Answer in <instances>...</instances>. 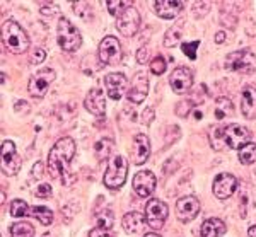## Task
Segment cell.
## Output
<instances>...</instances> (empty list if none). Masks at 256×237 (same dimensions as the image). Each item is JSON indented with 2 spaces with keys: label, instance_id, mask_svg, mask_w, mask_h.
I'll return each mask as SVG.
<instances>
[{
  "label": "cell",
  "instance_id": "1",
  "mask_svg": "<svg viewBox=\"0 0 256 237\" xmlns=\"http://www.w3.org/2000/svg\"><path fill=\"white\" fill-rule=\"evenodd\" d=\"M76 142L70 136H64L53 145L48 156V172L53 180H62L65 184V176L70 169V162L76 156Z\"/></svg>",
  "mask_w": 256,
  "mask_h": 237
},
{
  "label": "cell",
  "instance_id": "2",
  "mask_svg": "<svg viewBox=\"0 0 256 237\" xmlns=\"http://www.w3.org/2000/svg\"><path fill=\"white\" fill-rule=\"evenodd\" d=\"M2 43L7 52L14 55H22L30 48V38L26 31L16 20H6L2 26Z\"/></svg>",
  "mask_w": 256,
  "mask_h": 237
},
{
  "label": "cell",
  "instance_id": "3",
  "mask_svg": "<svg viewBox=\"0 0 256 237\" xmlns=\"http://www.w3.org/2000/svg\"><path fill=\"white\" fill-rule=\"evenodd\" d=\"M56 40H58L60 48L68 53L77 52L82 44L80 31L65 18H62L58 20V26H56Z\"/></svg>",
  "mask_w": 256,
  "mask_h": 237
},
{
  "label": "cell",
  "instance_id": "4",
  "mask_svg": "<svg viewBox=\"0 0 256 237\" xmlns=\"http://www.w3.org/2000/svg\"><path fill=\"white\" fill-rule=\"evenodd\" d=\"M128 174V162L123 156H113L108 164V169L104 172V184L110 190H118L126 181Z\"/></svg>",
  "mask_w": 256,
  "mask_h": 237
},
{
  "label": "cell",
  "instance_id": "5",
  "mask_svg": "<svg viewBox=\"0 0 256 237\" xmlns=\"http://www.w3.org/2000/svg\"><path fill=\"white\" fill-rule=\"evenodd\" d=\"M146 220H147V226L154 230H159V228L164 227V222L168 220L169 210L168 205L159 198H150L147 202L146 206Z\"/></svg>",
  "mask_w": 256,
  "mask_h": 237
},
{
  "label": "cell",
  "instance_id": "6",
  "mask_svg": "<svg viewBox=\"0 0 256 237\" xmlns=\"http://www.w3.org/2000/svg\"><path fill=\"white\" fill-rule=\"evenodd\" d=\"M22 168V159L18 156L16 144L12 140L2 142V172L6 176H16Z\"/></svg>",
  "mask_w": 256,
  "mask_h": 237
},
{
  "label": "cell",
  "instance_id": "7",
  "mask_svg": "<svg viewBox=\"0 0 256 237\" xmlns=\"http://www.w3.org/2000/svg\"><path fill=\"white\" fill-rule=\"evenodd\" d=\"M226 68L238 74H250L254 68V55L248 50H239L227 55Z\"/></svg>",
  "mask_w": 256,
  "mask_h": 237
},
{
  "label": "cell",
  "instance_id": "8",
  "mask_svg": "<svg viewBox=\"0 0 256 237\" xmlns=\"http://www.w3.org/2000/svg\"><path fill=\"white\" fill-rule=\"evenodd\" d=\"M53 80H55V72L52 68H43L40 72H36L34 76H31L30 84H28V90H30L32 98L41 99L48 92Z\"/></svg>",
  "mask_w": 256,
  "mask_h": 237
},
{
  "label": "cell",
  "instance_id": "9",
  "mask_svg": "<svg viewBox=\"0 0 256 237\" xmlns=\"http://www.w3.org/2000/svg\"><path fill=\"white\" fill-rule=\"evenodd\" d=\"M98 55L102 65L118 64L122 60V44L114 36H106L104 40L99 43Z\"/></svg>",
  "mask_w": 256,
  "mask_h": 237
},
{
  "label": "cell",
  "instance_id": "10",
  "mask_svg": "<svg viewBox=\"0 0 256 237\" xmlns=\"http://www.w3.org/2000/svg\"><path fill=\"white\" fill-rule=\"evenodd\" d=\"M224 140H226V147L234 148V150H239L244 145L251 142V132L248 128L241 126V124H229L226 126L224 132Z\"/></svg>",
  "mask_w": 256,
  "mask_h": 237
},
{
  "label": "cell",
  "instance_id": "11",
  "mask_svg": "<svg viewBox=\"0 0 256 237\" xmlns=\"http://www.w3.org/2000/svg\"><path fill=\"white\" fill-rule=\"evenodd\" d=\"M116 28H118V31L122 32L123 36H126V38L134 36L135 32L138 31V28H140L138 10L132 6V7H128L125 12H122V14L118 16V19H116Z\"/></svg>",
  "mask_w": 256,
  "mask_h": 237
},
{
  "label": "cell",
  "instance_id": "12",
  "mask_svg": "<svg viewBox=\"0 0 256 237\" xmlns=\"http://www.w3.org/2000/svg\"><path fill=\"white\" fill-rule=\"evenodd\" d=\"M198 214H200V200L196 196H183L176 202V217L180 222H192Z\"/></svg>",
  "mask_w": 256,
  "mask_h": 237
},
{
  "label": "cell",
  "instance_id": "13",
  "mask_svg": "<svg viewBox=\"0 0 256 237\" xmlns=\"http://www.w3.org/2000/svg\"><path fill=\"white\" fill-rule=\"evenodd\" d=\"M238 190V180L229 172H222L214 180L212 191L218 200H227L230 198Z\"/></svg>",
  "mask_w": 256,
  "mask_h": 237
},
{
  "label": "cell",
  "instance_id": "14",
  "mask_svg": "<svg viewBox=\"0 0 256 237\" xmlns=\"http://www.w3.org/2000/svg\"><path fill=\"white\" fill-rule=\"evenodd\" d=\"M148 94V78L144 72H137L132 80V86L128 87L126 99L132 104H140L142 101H146Z\"/></svg>",
  "mask_w": 256,
  "mask_h": 237
},
{
  "label": "cell",
  "instance_id": "15",
  "mask_svg": "<svg viewBox=\"0 0 256 237\" xmlns=\"http://www.w3.org/2000/svg\"><path fill=\"white\" fill-rule=\"evenodd\" d=\"M169 84L176 94H186L193 86V72L186 66H178L169 77Z\"/></svg>",
  "mask_w": 256,
  "mask_h": 237
},
{
  "label": "cell",
  "instance_id": "16",
  "mask_svg": "<svg viewBox=\"0 0 256 237\" xmlns=\"http://www.w3.org/2000/svg\"><path fill=\"white\" fill-rule=\"evenodd\" d=\"M156 184H158V180L150 171H140L134 178V191L137 193V196H150L156 190Z\"/></svg>",
  "mask_w": 256,
  "mask_h": 237
},
{
  "label": "cell",
  "instance_id": "17",
  "mask_svg": "<svg viewBox=\"0 0 256 237\" xmlns=\"http://www.w3.org/2000/svg\"><path fill=\"white\" fill-rule=\"evenodd\" d=\"M84 106L89 113H92L94 116H98V118H102L106 113V96H104V92H102L101 89H98V87L90 89L88 92V96H86V99H84Z\"/></svg>",
  "mask_w": 256,
  "mask_h": 237
},
{
  "label": "cell",
  "instance_id": "18",
  "mask_svg": "<svg viewBox=\"0 0 256 237\" xmlns=\"http://www.w3.org/2000/svg\"><path fill=\"white\" fill-rule=\"evenodd\" d=\"M104 86H106L108 98L114 99V101H120L122 96L125 94V90H126L128 80L123 74L113 72V74H108V76L104 77Z\"/></svg>",
  "mask_w": 256,
  "mask_h": 237
},
{
  "label": "cell",
  "instance_id": "19",
  "mask_svg": "<svg viewBox=\"0 0 256 237\" xmlns=\"http://www.w3.org/2000/svg\"><path fill=\"white\" fill-rule=\"evenodd\" d=\"M150 157V140L147 135L138 133L134 138V147H132V162L135 166L146 164L147 159Z\"/></svg>",
  "mask_w": 256,
  "mask_h": 237
},
{
  "label": "cell",
  "instance_id": "20",
  "mask_svg": "<svg viewBox=\"0 0 256 237\" xmlns=\"http://www.w3.org/2000/svg\"><path fill=\"white\" fill-rule=\"evenodd\" d=\"M122 227L126 234L130 236H138L146 230L147 227V220H146V215L138 214V212H130L126 214L125 217L122 220Z\"/></svg>",
  "mask_w": 256,
  "mask_h": 237
},
{
  "label": "cell",
  "instance_id": "21",
  "mask_svg": "<svg viewBox=\"0 0 256 237\" xmlns=\"http://www.w3.org/2000/svg\"><path fill=\"white\" fill-rule=\"evenodd\" d=\"M183 6L184 4L181 0H156L154 10L162 19H174L183 10Z\"/></svg>",
  "mask_w": 256,
  "mask_h": 237
},
{
  "label": "cell",
  "instance_id": "22",
  "mask_svg": "<svg viewBox=\"0 0 256 237\" xmlns=\"http://www.w3.org/2000/svg\"><path fill=\"white\" fill-rule=\"evenodd\" d=\"M241 113L244 118L253 120L256 116V89L246 86L241 94Z\"/></svg>",
  "mask_w": 256,
  "mask_h": 237
},
{
  "label": "cell",
  "instance_id": "23",
  "mask_svg": "<svg viewBox=\"0 0 256 237\" xmlns=\"http://www.w3.org/2000/svg\"><path fill=\"white\" fill-rule=\"evenodd\" d=\"M227 227L220 218H208L204 222V226L200 228L202 237H222L226 234Z\"/></svg>",
  "mask_w": 256,
  "mask_h": 237
},
{
  "label": "cell",
  "instance_id": "24",
  "mask_svg": "<svg viewBox=\"0 0 256 237\" xmlns=\"http://www.w3.org/2000/svg\"><path fill=\"white\" fill-rule=\"evenodd\" d=\"M224 132L226 126H212L208 132V138H210V145L216 150H222L226 147V140H224Z\"/></svg>",
  "mask_w": 256,
  "mask_h": 237
},
{
  "label": "cell",
  "instance_id": "25",
  "mask_svg": "<svg viewBox=\"0 0 256 237\" xmlns=\"http://www.w3.org/2000/svg\"><path fill=\"white\" fill-rule=\"evenodd\" d=\"M111 150H113V140H111V138H101V140H98V142L94 144V154H96L99 162L108 159Z\"/></svg>",
  "mask_w": 256,
  "mask_h": 237
},
{
  "label": "cell",
  "instance_id": "26",
  "mask_svg": "<svg viewBox=\"0 0 256 237\" xmlns=\"http://www.w3.org/2000/svg\"><path fill=\"white\" fill-rule=\"evenodd\" d=\"M214 113H216L217 120H224L227 114H232L234 113V106L230 102V99L227 98H218L216 101V108H214Z\"/></svg>",
  "mask_w": 256,
  "mask_h": 237
},
{
  "label": "cell",
  "instance_id": "27",
  "mask_svg": "<svg viewBox=\"0 0 256 237\" xmlns=\"http://www.w3.org/2000/svg\"><path fill=\"white\" fill-rule=\"evenodd\" d=\"M238 157H239V162L244 166H250V164H253V162H256V144L250 142L242 148H239Z\"/></svg>",
  "mask_w": 256,
  "mask_h": 237
},
{
  "label": "cell",
  "instance_id": "28",
  "mask_svg": "<svg viewBox=\"0 0 256 237\" xmlns=\"http://www.w3.org/2000/svg\"><path fill=\"white\" fill-rule=\"evenodd\" d=\"M12 237H34V227L28 222H16L10 226Z\"/></svg>",
  "mask_w": 256,
  "mask_h": 237
},
{
  "label": "cell",
  "instance_id": "29",
  "mask_svg": "<svg viewBox=\"0 0 256 237\" xmlns=\"http://www.w3.org/2000/svg\"><path fill=\"white\" fill-rule=\"evenodd\" d=\"M9 212L12 217L20 218V217H26V215L31 214V208L24 200H12L10 205H9Z\"/></svg>",
  "mask_w": 256,
  "mask_h": 237
},
{
  "label": "cell",
  "instance_id": "30",
  "mask_svg": "<svg viewBox=\"0 0 256 237\" xmlns=\"http://www.w3.org/2000/svg\"><path fill=\"white\" fill-rule=\"evenodd\" d=\"M31 215L34 218H38L43 226H52V222H53V212L46 208V206H32Z\"/></svg>",
  "mask_w": 256,
  "mask_h": 237
},
{
  "label": "cell",
  "instance_id": "31",
  "mask_svg": "<svg viewBox=\"0 0 256 237\" xmlns=\"http://www.w3.org/2000/svg\"><path fill=\"white\" fill-rule=\"evenodd\" d=\"M181 29H183V20H180L174 28L169 29V31L166 32V38H164V44H166V46H174L178 41L181 40V34H183Z\"/></svg>",
  "mask_w": 256,
  "mask_h": 237
},
{
  "label": "cell",
  "instance_id": "32",
  "mask_svg": "<svg viewBox=\"0 0 256 237\" xmlns=\"http://www.w3.org/2000/svg\"><path fill=\"white\" fill-rule=\"evenodd\" d=\"M134 4L130 2V0H126V2H123V0H110V2H106V7H108V10H110V14L111 16H118L122 14V12H125L128 7H132Z\"/></svg>",
  "mask_w": 256,
  "mask_h": 237
},
{
  "label": "cell",
  "instance_id": "33",
  "mask_svg": "<svg viewBox=\"0 0 256 237\" xmlns=\"http://www.w3.org/2000/svg\"><path fill=\"white\" fill-rule=\"evenodd\" d=\"M168 68V62L164 60V56H156L154 60H150V72L154 76H162Z\"/></svg>",
  "mask_w": 256,
  "mask_h": 237
},
{
  "label": "cell",
  "instance_id": "34",
  "mask_svg": "<svg viewBox=\"0 0 256 237\" xmlns=\"http://www.w3.org/2000/svg\"><path fill=\"white\" fill-rule=\"evenodd\" d=\"M198 46H200V41H192V43H183V44H181V50H183V53L190 58V60H196Z\"/></svg>",
  "mask_w": 256,
  "mask_h": 237
},
{
  "label": "cell",
  "instance_id": "35",
  "mask_svg": "<svg viewBox=\"0 0 256 237\" xmlns=\"http://www.w3.org/2000/svg\"><path fill=\"white\" fill-rule=\"evenodd\" d=\"M98 227H102V228L113 227V214H111L110 210L102 212V214L98 217Z\"/></svg>",
  "mask_w": 256,
  "mask_h": 237
},
{
  "label": "cell",
  "instance_id": "36",
  "mask_svg": "<svg viewBox=\"0 0 256 237\" xmlns=\"http://www.w3.org/2000/svg\"><path fill=\"white\" fill-rule=\"evenodd\" d=\"M195 102L193 101H183V102H180V104L176 106V113L181 116V118H184V116H188V113L192 111V108Z\"/></svg>",
  "mask_w": 256,
  "mask_h": 237
},
{
  "label": "cell",
  "instance_id": "37",
  "mask_svg": "<svg viewBox=\"0 0 256 237\" xmlns=\"http://www.w3.org/2000/svg\"><path fill=\"white\" fill-rule=\"evenodd\" d=\"M89 237H114L111 228H102V227H94L92 230L89 232Z\"/></svg>",
  "mask_w": 256,
  "mask_h": 237
},
{
  "label": "cell",
  "instance_id": "38",
  "mask_svg": "<svg viewBox=\"0 0 256 237\" xmlns=\"http://www.w3.org/2000/svg\"><path fill=\"white\" fill-rule=\"evenodd\" d=\"M44 58H46V52H44L43 48L32 50V53H31V64H32V65L41 64V62H43Z\"/></svg>",
  "mask_w": 256,
  "mask_h": 237
},
{
  "label": "cell",
  "instance_id": "39",
  "mask_svg": "<svg viewBox=\"0 0 256 237\" xmlns=\"http://www.w3.org/2000/svg\"><path fill=\"white\" fill-rule=\"evenodd\" d=\"M36 196L38 198H50L52 196V186L48 184V182H41L38 186V190H36Z\"/></svg>",
  "mask_w": 256,
  "mask_h": 237
},
{
  "label": "cell",
  "instance_id": "40",
  "mask_svg": "<svg viewBox=\"0 0 256 237\" xmlns=\"http://www.w3.org/2000/svg\"><path fill=\"white\" fill-rule=\"evenodd\" d=\"M30 104H28V102H24V101H18L14 104V111L18 114H26V113H30Z\"/></svg>",
  "mask_w": 256,
  "mask_h": 237
},
{
  "label": "cell",
  "instance_id": "41",
  "mask_svg": "<svg viewBox=\"0 0 256 237\" xmlns=\"http://www.w3.org/2000/svg\"><path fill=\"white\" fill-rule=\"evenodd\" d=\"M152 122H154V110H152V108H146L142 113V123L150 124Z\"/></svg>",
  "mask_w": 256,
  "mask_h": 237
},
{
  "label": "cell",
  "instance_id": "42",
  "mask_svg": "<svg viewBox=\"0 0 256 237\" xmlns=\"http://www.w3.org/2000/svg\"><path fill=\"white\" fill-rule=\"evenodd\" d=\"M147 58H148V50L147 46H142L137 52V60H138V64H147Z\"/></svg>",
  "mask_w": 256,
  "mask_h": 237
},
{
  "label": "cell",
  "instance_id": "43",
  "mask_svg": "<svg viewBox=\"0 0 256 237\" xmlns=\"http://www.w3.org/2000/svg\"><path fill=\"white\" fill-rule=\"evenodd\" d=\"M43 176V162H36L34 166H32V178H36V180H40V178Z\"/></svg>",
  "mask_w": 256,
  "mask_h": 237
},
{
  "label": "cell",
  "instance_id": "44",
  "mask_svg": "<svg viewBox=\"0 0 256 237\" xmlns=\"http://www.w3.org/2000/svg\"><path fill=\"white\" fill-rule=\"evenodd\" d=\"M60 9L55 6V4H52V10L46 9V7H41V14H58Z\"/></svg>",
  "mask_w": 256,
  "mask_h": 237
},
{
  "label": "cell",
  "instance_id": "45",
  "mask_svg": "<svg viewBox=\"0 0 256 237\" xmlns=\"http://www.w3.org/2000/svg\"><path fill=\"white\" fill-rule=\"evenodd\" d=\"M224 41H226V32H224V31L217 32V34H216V43H217V44H222Z\"/></svg>",
  "mask_w": 256,
  "mask_h": 237
},
{
  "label": "cell",
  "instance_id": "46",
  "mask_svg": "<svg viewBox=\"0 0 256 237\" xmlns=\"http://www.w3.org/2000/svg\"><path fill=\"white\" fill-rule=\"evenodd\" d=\"M248 234H250V237H256V226H253L250 228V232H248Z\"/></svg>",
  "mask_w": 256,
  "mask_h": 237
},
{
  "label": "cell",
  "instance_id": "47",
  "mask_svg": "<svg viewBox=\"0 0 256 237\" xmlns=\"http://www.w3.org/2000/svg\"><path fill=\"white\" fill-rule=\"evenodd\" d=\"M144 237H160V236H158V234H146Z\"/></svg>",
  "mask_w": 256,
  "mask_h": 237
},
{
  "label": "cell",
  "instance_id": "48",
  "mask_svg": "<svg viewBox=\"0 0 256 237\" xmlns=\"http://www.w3.org/2000/svg\"><path fill=\"white\" fill-rule=\"evenodd\" d=\"M43 237H52V236H50V234H44Z\"/></svg>",
  "mask_w": 256,
  "mask_h": 237
}]
</instances>
